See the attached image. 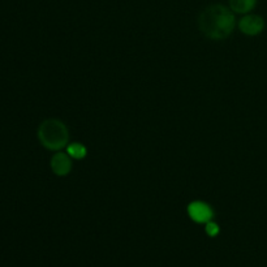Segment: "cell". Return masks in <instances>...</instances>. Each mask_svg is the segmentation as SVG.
I'll return each instance as SVG.
<instances>
[{
  "mask_svg": "<svg viewBox=\"0 0 267 267\" xmlns=\"http://www.w3.org/2000/svg\"><path fill=\"white\" fill-rule=\"evenodd\" d=\"M188 214L190 219L195 223H205L213 220L214 211L206 202L204 201H193L188 205Z\"/></svg>",
  "mask_w": 267,
  "mask_h": 267,
  "instance_id": "3",
  "label": "cell"
},
{
  "mask_svg": "<svg viewBox=\"0 0 267 267\" xmlns=\"http://www.w3.org/2000/svg\"><path fill=\"white\" fill-rule=\"evenodd\" d=\"M66 153L69 154L71 158H75V159H82V158L86 156L87 150L84 145L78 144V142H75V144L69 145V146L66 147Z\"/></svg>",
  "mask_w": 267,
  "mask_h": 267,
  "instance_id": "7",
  "label": "cell"
},
{
  "mask_svg": "<svg viewBox=\"0 0 267 267\" xmlns=\"http://www.w3.org/2000/svg\"><path fill=\"white\" fill-rule=\"evenodd\" d=\"M257 4V0H229V8L232 12L246 15L249 13Z\"/></svg>",
  "mask_w": 267,
  "mask_h": 267,
  "instance_id": "6",
  "label": "cell"
},
{
  "mask_svg": "<svg viewBox=\"0 0 267 267\" xmlns=\"http://www.w3.org/2000/svg\"><path fill=\"white\" fill-rule=\"evenodd\" d=\"M205 231H206V233L209 235V236L211 237H215L216 235L219 233V225L216 224L215 222H213V220H210V222L206 223V227H205Z\"/></svg>",
  "mask_w": 267,
  "mask_h": 267,
  "instance_id": "8",
  "label": "cell"
},
{
  "mask_svg": "<svg viewBox=\"0 0 267 267\" xmlns=\"http://www.w3.org/2000/svg\"><path fill=\"white\" fill-rule=\"evenodd\" d=\"M239 29L245 36L254 37L263 31L264 21L263 18L258 15H245L239 21Z\"/></svg>",
  "mask_w": 267,
  "mask_h": 267,
  "instance_id": "4",
  "label": "cell"
},
{
  "mask_svg": "<svg viewBox=\"0 0 267 267\" xmlns=\"http://www.w3.org/2000/svg\"><path fill=\"white\" fill-rule=\"evenodd\" d=\"M51 170L56 176H66L72 171V160L69 154L61 151L54 154L51 158Z\"/></svg>",
  "mask_w": 267,
  "mask_h": 267,
  "instance_id": "5",
  "label": "cell"
},
{
  "mask_svg": "<svg viewBox=\"0 0 267 267\" xmlns=\"http://www.w3.org/2000/svg\"><path fill=\"white\" fill-rule=\"evenodd\" d=\"M39 142L48 150H61L69 141V132L65 124L57 119H47L38 128Z\"/></svg>",
  "mask_w": 267,
  "mask_h": 267,
  "instance_id": "2",
  "label": "cell"
},
{
  "mask_svg": "<svg viewBox=\"0 0 267 267\" xmlns=\"http://www.w3.org/2000/svg\"><path fill=\"white\" fill-rule=\"evenodd\" d=\"M199 30L211 41L227 39L236 26V20L231 9L222 4H213L204 9L198 17Z\"/></svg>",
  "mask_w": 267,
  "mask_h": 267,
  "instance_id": "1",
  "label": "cell"
}]
</instances>
